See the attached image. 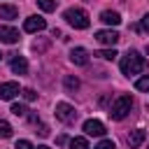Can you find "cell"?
<instances>
[{"instance_id": "obj_15", "label": "cell", "mask_w": 149, "mask_h": 149, "mask_svg": "<svg viewBox=\"0 0 149 149\" xmlns=\"http://www.w3.org/2000/svg\"><path fill=\"white\" fill-rule=\"evenodd\" d=\"M93 56H98V58H102V61H114L119 54H116V49L112 47V49H100V51H95Z\"/></svg>"}, {"instance_id": "obj_12", "label": "cell", "mask_w": 149, "mask_h": 149, "mask_svg": "<svg viewBox=\"0 0 149 149\" xmlns=\"http://www.w3.org/2000/svg\"><path fill=\"white\" fill-rule=\"evenodd\" d=\"M144 137H147V133H144L142 128H135V130H130V133H128V140H126V142H128V147H130V149H137V147L144 142Z\"/></svg>"}, {"instance_id": "obj_27", "label": "cell", "mask_w": 149, "mask_h": 149, "mask_svg": "<svg viewBox=\"0 0 149 149\" xmlns=\"http://www.w3.org/2000/svg\"><path fill=\"white\" fill-rule=\"evenodd\" d=\"M37 149H51V147H47V144H40V147H37Z\"/></svg>"}, {"instance_id": "obj_10", "label": "cell", "mask_w": 149, "mask_h": 149, "mask_svg": "<svg viewBox=\"0 0 149 149\" xmlns=\"http://www.w3.org/2000/svg\"><path fill=\"white\" fill-rule=\"evenodd\" d=\"M70 61H72L74 65H86V63H88V51H86L84 47H74V49L70 51Z\"/></svg>"}, {"instance_id": "obj_20", "label": "cell", "mask_w": 149, "mask_h": 149, "mask_svg": "<svg viewBox=\"0 0 149 149\" xmlns=\"http://www.w3.org/2000/svg\"><path fill=\"white\" fill-rule=\"evenodd\" d=\"M0 137H12V126L0 119Z\"/></svg>"}, {"instance_id": "obj_11", "label": "cell", "mask_w": 149, "mask_h": 149, "mask_svg": "<svg viewBox=\"0 0 149 149\" xmlns=\"http://www.w3.org/2000/svg\"><path fill=\"white\" fill-rule=\"evenodd\" d=\"M12 72H16V74H26L28 72V61L23 58V56H19V54H12Z\"/></svg>"}, {"instance_id": "obj_26", "label": "cell", "mask_w": 149, "mask_h": 149, "mask_svg": "<svg viewBox=\"0 0 149 149\" xmlns=\"http://www.w3.org/2000/svg\"><path fill=\"white\" fill-rule=\"evenodd\" d=\"M37 133H40L42 137H47V135H49V130H47V126H40V130H37Z\"/></svg>"}, {"instance_id": "obj_3", "label": "cell", "mask_w": 149, "mask_h": 149, "mask_svg": "<svg viewBox=\"0 0 149 149\" xmlns=\"http://www.w3.org/2000/svg\"><path fill=\"white\" fill-rule=\"evenodd\" d=\"M63 19L72 26V28H77V30H84V28H88V14L84 12V9H79V7H70V9H65L63 12Z\"/></svg>"}, {"instance_id": "obj_14", "label": "cell", "mask_w": 149, "mask_h": 149, "mask_svg": "<svg viewBox=\"0 0 149 149\" xmlns=\"http://www.w3.org/2000/svg\"><path fill=\"white\" fill-rule=\"evenodd\" d=\"M16 16H19V9H16L14 5H0V19L12 21V19H16Z\"/></svg>"}, {"instance_id": "obj_13", "label": "cell", "mask_w": 149, "mask_h": 149, "mask_svg": "<svg viewBox=\"0 0 149 149\" xmlns=\"http://www.w3.org/2000/svg\"><path fill=\"white\" fill-rule=\"evenodd\" d=\"M100 21L107 23V26H119V23H121V16H119V12L105 9V12H100Z\"/></svg>"}, {"instance_id": "obj_8", "label": "cell", "mask_w": 149, "mask_h": 149, "mask_svg": "<svg viewBox=\"0 0 149 149\" xmlns=\"http://www.w3.org/2000/svg\"><path fill=\"white\" fill-rule=\"evenodd\" d=\"M95 40H98L100 44H109V47H114V44L121 40V35H119L116 30H98V33H95Z\"/></svg>"}, {"instance_id": "obj_6", "label": "cell", "mask_w": 149, "mask_h": 149, "mask_svg": "<svg viewBox=\"0 0 149 149\" xmlns=\"http://www.w3.org/2000/svg\"><path fill=\"white\" fill-rule=\"evenodd\" d=\"M84 133L93 135V137H102L105 135V123L98 121V119H86L84 121Z\"/></svg>"}, {"instance_id": "obj_1", "label": "cell", "mask_w": 149, "mask_h": 149, "mask_svg": "<svg viewBox=\"0 0 149 149\" xmlns=\"http://www.w3.org/2000/svg\"><path fill=\"white\" fill-rule=\"evenodd\" d=\"M144 68H147V61H144L137 51H133V49L121 58V72H123L126 77L140 74V72H144Z\"/></svg>"}, {"instance_id": "obj_25", "label": "cell", "mask_w": 149, "mask_h": 149, "mask_svg": "<svg viewBox=\"0 0 149 149\" xmlns=\"http://www.w3.org/2000/svg\"><path fill=\"white\" fill-rule=\"evenodd\" d=\"M142 28H144V30H149V12L142 16Z\"/></svg>"}, {"instance_id": "obj_21", "label": "cell", "mask_w": 149, "mask_h": 149, "mask_svg": "<svg viewBox=\"0 0 149 149\" xmlns=\"http://www.w3.org/2000/svg\"><path fill=\"white\" fill-rule=\"evenodd\" d=\"M12 114H16V116H26V114H28V109H26V105L14 102V105H12Z\"/></svg>"}, {"instance_id": "obj_4", "label": "cell", "mask_w": 149, "mask_h": 149, "mask_svg": "<svg viewBox=\"0 0 149 149\" xmlns=\"http://www.w3.org/2000/svg\"><path fill=\"white\" fill-rule=\"evenodd\" d=\"M56 119L63 121V123H74V121H77V112H74L72 105L58 102V105H56Z\"/></svg>"}, {"instance_id": "obj_17", "label": "cell", "mask_w": 149, "mask_h": 149, "mask_svg": "<svg viewBox=\"0 0 149 149\" xmlns=\"http://www.w3.org/2000/svg\"><path fill=\"white\" fill-rule=\"evenodd\" d=\"M37 7L42 12H54L56 9V0H37Z\"/></svg>"}, {"instance_id": "obj_18", "label": "cell", "mask_w": 149, "mask_h": 149, "mask_svg": "<svg viewBox=\"0 0 149 149\" xmlns=\"http://www.w3.org/2000/svg\"><path fill=\"white\" fill-rule=\"evenodd\" d=\"M65 88H68L70 93H72V91H77V88H79V79H77V77H72V74H70V77H65Z\"/></svg>"}, {"instance_id": "obj_5", "label": "cell", "mask_w": 149, "mask_h": 149, "mask_svg": "<svg viewBox=\"0 0 149 149\" xmlns=\"http://www.w3.org/2000/svg\"><path fill=\"white\" fill-rule=\"evenodd\" d=\"M47 28V21L42 19V16H37V14H33V16H28L26 21H23V30L26 33H40V30H44Z\"/></svg>"}, {"instance_id": "obj_22", "label": "cell", "mask_w": 149, "mask_h": 149, "mask_svg": "<svg viewBox=\"0 0 149 149\" xmlns=\"http://www.w3.org/2000/svg\"><path fill=\"white\" fill-rule=\"evenodd\" d=\"M93 149H116V144H114V140H100Z\"/></svg>"}, {"instance_id": "obj_2", "label": "cell", "mask_w": 149, "mask_h": 149, "mask_svg": "<svg viewBox=\"0 0 149 149\" xmlns=\"http://www.w3.org/2000/svg\"><path fill=\"white\" fill-rule=\"evenodd\" d=\"M130 109H133V98H130L128 93H123V95H119V98L112 102L109 116H112L114 121H121V119H126V116L130 114Z\"/></svg>"}, {"instance_id": "obj_24", "label": "cell", "mask_w": 149, "mask_h": 149, "mask_svg": "<svg viewBox=\"0 0 149 149\" xmlns=\"http://www.w3.org/2000/svg\"><path fill=\"white\" fill-rule=\"evenodd\" d=\"M16 149H35V147H33L28 140H19V142H16Z\"/></svg>"}, {"instance_id": "obj_9", "label": "cell", "mask_w": 149, "mask_h": 149, "mask_svg": "<svg viewBox=\"0 0 149 149\" xmlns=\"http://www.w3.org/2000/svg\"><path fill=\"white\" fill-rule=\"evenodd\" d=\"M0 42L5 44H16L19 42V30L14 26H0Z\"/></svg>"}, {"instance_id": "obj_16", "label": "cell", "mask_w": 149, "mask_h": 149, "mask_svg": "<svg viewBox=\"0 0 149 149\" xmlns=\"http://www.w3.org/2000/svg\"><path fill=\"white\" fill-rule=\"evenodd\" d=\"M70 149H88L86 137H72L70 140Z\"/></svg>"}, {"instance_id": "obj_19", "label": "cell", "mask_w": 149, "mask_h": 149, "mask_svg": "<svg viewBox=\"0 0 149 149\" xmlns=\"http://www.w3.org/2000/svg\"><path fill=\"white\" fill-rule=\"evenodd\" d=\"M135 88H137V91H149V74L140 77V79L135 81Z\"/></svg>"}, {"instance_id": "obj_7", "label": "cell", "mask_w": 149, "mask_h": 149, "mask_svg": "<svg viewBox=\"0 0 149 149\" xmlns=\"http://www.w3.org/2000/svg\"><path fill=\"white\" fill-rule=\"evenodd\" d=\"M19 93H21V88H19L16 81H5V84H0V100H14Z\"/></svg>"}, {"instance_id": "obj_28", "label": "cell", "mask_w": 149, "mask_h": 149, "mask_svg": "<svg viewBox=\"0 0 149 149\" xmlns=\"http://www.w3.org/2000/svg\"><path fill=\"white\" fill-rule=\"evenodd\" d=\"M0 58H2V54H0Z\"/></svg>"}, {"instance_id": "obj_23", "label": "cell", "mask_w": 149, "mask_h": 149, "mask_svg": "<svg viewBox=\"0 0 149 149\" xmlns=\"http://www.w3.org/2000/svg\"><path fill=\"white\" fill-rule=\"evenodd\" d=\"M21 93H23V98H26V100H35V98H37V93H35L33 88H23Z\"/></svg>"}]
</instances>
